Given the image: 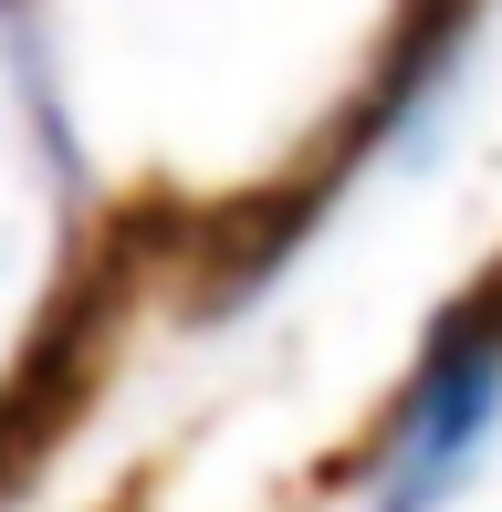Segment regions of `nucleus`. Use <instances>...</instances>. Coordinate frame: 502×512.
<instances>
[{"instance_id": "obj_1", "label": "nucleus", "mask_w": 502, "mask_h": 512, "mask_svg": "<svg viewBox=\"0 0 502 512\" xmlns=\"http://www.w3.org/2000/svg\"><path fill=\"white\" fill-rule=\"evenodd\" d=\"M157 251H178L168 209L136 199V209H116V220L95 230L84 272L42 304L32 345H21L11 377H0V492H21V481L74 439V418L95 408V387H105V366H116V345H126V314H136V293H147Z\"/></svg>"}, {"instance_id": "obj_2", "label": "nucleus", "mask_w": 502, "mask_h": 512, "mask_svg": "<svg viewBox=\"0 0 502 512\" xmlns=\"http://www.w3.org/2000/svg\"><path fill=\"white\" fill-rule=\"evenodd\" d=\"M105 512H147V481H126V492H116V502H105Z\"/></svg>"}]
</instances>
